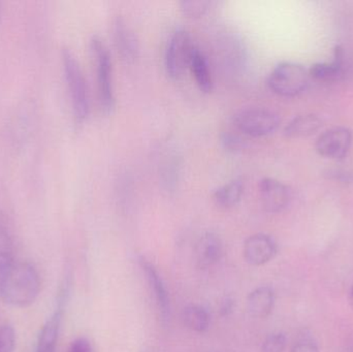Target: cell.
<instances>
[{
    "mask_svg": "<svg viewBox=\"0 0 353 352\" xmlns=\"http://www.w3.org/2000/svg\"><path fill=\"white\" fill-rule=\"evenodd\" d=\"M41 293V279L35 267L28 262H14L0 269V296L8 305L27 308Z\"/></svg>",
    "mask_w": 353,
    "mask_h": 352,
    "instance_id": "1",
    "label": "cell"
},
{
    "mask_svg": "<svg viewBox=\"0 0 353 352\" xmlns=\"http://www.w3.org/2000/svg\"><path fill=\"white\" fill-rule=\"evenodd\" d=\"M62 62L64 74L72 99L74 119L78 124L83 123L88 117L89 99L86 81L76 56L68 49L62 50Z\"/></svg>",
    "mask_w": 353,
    "mask_h": 352,
    "instance_id": "2",
    "label": "cell"
},
{
    "mask_svg": "<svg viewBox=\"0 0 353 352\" xmlns=\"http://www.w3.org/2000/svg\"><path fill=\"white\" fill-rule=\"evenodd\" d=\"M90 48L97 64L99 103L105 113H112L115 107V95L112 80L111 56L107 45L99 35L92 37Z\"/></svg>",
    "mask_w": 353,
    "mask_h": 352,
    "instance_id": "3",
    "label": "cell"
},
{
    "mask_svg": "<svg viewBox=\"0 0 353 352\" xmlns=\"http://www.w3.org/2000/svg\"><path fill=\"white\" fill-rule=\"evenodd\" d=\"M309 83V72L301 64L281 62L275 66L268 80L270 88L281 96L292 97L302 93Z\"/></svg>",
    "mask_w": 353,
    "mask_h": 352,
    "instance_id": "4",
    "label": "cell"
},
{
    "mask_svg": "<svg viewBox=\"0 0 353 352\" xmlns=\"http://www.w3.org/2000/svg\"><path fill=\"white\" fill-rule=\"evenodd\" d=\"M194 47L186 30L179 28L174 31L168 43L165 55V70L172 79L178 80L182 78L189 68Z\"/></svg>",
    "mask_w": 353,
    "mask_h": 352,
    "instance_id": "5",
    "label": "cell"
},
{
    "mask_svg": "<svg viewBox=\"0 0 353 352\" xmlns=\"http://www.w3.org/2000/svg\"><path fill=\"white\" fill-rule=\"evenodd\" d=\"M236 127L252 136H265L273 134L280 124L279 116L265 107H246L234 115Z\"/></svg>",
    "mask_w": 353,
    "mask_h": 352,
    "instance_id": "6",
    "label": "cell"
},
{
    "mask_svg": "<svg viewBox=\"0 0 353 352\" xmlns=\"http://www.w3.org/2000/svg\"><path fill=\"white\" fill-rule=\"evenodd\" d=\"M352 134L348 128L334 127L323 132L316 142V151L321 156L341 159L350 152Z\"/></svg>",
    "mask_w": 353,
    "mask_h": 352,
    "instance_id": "7",
    "label": "cell"
},
{
    "mask_svg": "<svg viewBox=\"0 0 353 352\" xmlns=\"http://www.w3.org/2000/svg\"><path fill=\"white\" fill-rule=\"evenodd\" d=\"M261 204L267 212L278 213L290 204L292 192L290 187L273 178H263L259 183Z\"/></svg>",
    "mask_w": 353,
    "mask_h": 352,
    "instance_id": "8",
    "label": "cell"
},
{
    "mask_svg": "<svg viewBox=\"0 0 353 352\" xmlns=\"http://www.w3.org/2000/svg\"><path fill=\"white\" fill-rule=\"evenodd\" d=\"M276 252H277V246L275 241L265 234L250 236L245 241L244 249H243L245 260L254 267L263 266L273 260Z\"/></svg>",
    "mask_w": 353,
    "mask_h": 352,
    "instance_id": "9",
    "label": "cell"
},
{
    "mask_svg": "<svg viewBox=\"0 0 353 352\" xmlns=\"http://www.w3.org/2000/svg\"><path fill=\"white\" fill-rule=\"evenodd\" d=\"M66 291L61 293L57 309L51 318L46 322L39 332L34 352H56L60 328H61L62 316H63L64 302Z\"/></svg>",
    "mask_w": 353,
    "mask_h": 352,
    "instance_id": "10",
    "label": "cell"
},
{
    "mask_svg": "<svg viewBox=\"0 0 353 352\" xmlns=\"http://www.w3.org/2000/svg\"><path fill=\"white\" fill-rule=\"evenodd\" d=\"M223 254V245L217 234L208 231L203 234L195 246V262L199 269L215 266Z\"/></svg>",
    "mask_w": 353,
    "mask_h": 352,
    "instance_id": "11",
    "label": "cell"
},
{
    "mask_svg": "<svg viewBox=\"0 0 353 352\" xmlns=\"http://www.w3.org/2000/svg\"><path fill=\"white\" fill-rule=\"evenodd\" d=\"M141 266L146 275L147 281L151 291L157 300V306L163 320H169L171 316V302H170V296L168 293L167 287L161 275L157 272V269L151 265L150 262L145 260H141Z\"/></svg>",
    "mask_w": 353,
    "mask_h": 352,
    "instance_id": "12",
    "label": "cell"
},
{
    "mask_svg": "<svg viewBox=\"0 0 353 352\" xmlns=\"http://www.w3.org/2000/svg\"><path fill=\"white\" fill-rule=\"evenodd\" d=\"M113 35L116 48L122 59L128 62L134 61L138 53V43L132 29L119 17L114 21Z\"/></svg>",
    "mask_w": 353,
    "mask_h": 352,
    "instance_id": "13",
    "label": "cell"
},
{
    "mask_svg": "<svg viewBox=\"0 0 353 352\" xmlns=\"http://www.w3.org/2000/svg\"><path fill=\"white\" fill-rule=\"evenodd\" d=\"M275 305V293L270 287H261L249 293L247 309L254 318H265L271 314Z\"/></svg>",
    "mask_w": 353,
    "mask_h": 352,
    "instance_id": "14",
    "label": "cell"
},
{
    "mask_svg": "<svg viewBox=\"0 0 353 352\" xmlns=\"http://www.w3.org/2000/svg\"><path fill=\"white\" fill-rule=\"evenodd\" d=\"M189 68L192 72L195 82L199 85V89L203 92H210L213 88L211 72H210L207 58L197 47H194L193 49Z\"/></svg>",
    "mask_w": 353,
    "mask_h": 352,
    "instance_id": "15",
    "label": "cell"
},
{
    "mask_svg": "<svg viewBox=\"0 0 353 352\" xmlns=\"http://www.w3.org/2000/svg\"><path fill=\"white\" fill-rule=\"evenodd\" d=\"M321 127V120L312 114L296 116L286 125L284 134L288 138H304L314 134Z\"/></svg>",
    "mask_w": 353,
    "mask_h": 352,
    "instance_id": "16",
    "label": "cell"
},
{
    "mask_svg": "<svg viewBox=\"0 0 353 352\" xmlns=\"http://www.w3.org/2000/svg\"><path fill=\"white\" fill-rule=\"evenodd\" d=\"M244 185L241 180H232L214 192V200L217 206L224 209L232 208L241 200Z\"/></svg>",
    "mask_w": 353,
    "mask_h": 352,
    "instance_id": "17",
    "label": "cell"
},
{
    "mask_svg": "<svg viewBox=\"0 0 353 352\" xmlns=\"http://www.w3.org/2000/svg\"><path fill=\"white\" fill-rule=\"evenodd\" d=\"M344 53L341 47L336 48L335 58L331 63H316L311 66L309 74L316 80H333L343 70Z\"/></svg>",
    "mask_w": 353,
    "mask_h": 352,
    "instance_id": "18",
    "label": "cell"
},
{
    "mask_svg": "<svg viewBox=\"0 0 353 352\" xmlns=\"http://www.w3.org/2000/svg\"><path fill=\"white\" fill-rule=\"evenodd\" d=\"M183 322L189 330L203 334L209 330L211 320L205 308L192 304L187 306L183 311Z\"/></svg>",
    "mask_w": 353,
    "mask_h": 352,
    "instance_id": "19",
    "label": "cell"
},
{
    "mask_svg": "<svg viewBox=\"0 0 353 352\" xmlns=\"http://www.w3.org/2000/svg\"><path fill=\"white\" fill-rule=\"evenodd\" d=\"M211 6L212 1L209 0H183L180 2V10L186 16L199 18L205 14Z\"/></svg>",
    "mask_w": 353,
    "mask_h": 352,
    "instance_id": "20",
    "label": "cell"
},
{
    "mask_svg": "<svg viewBox=\"0 0 353 352\" xmlns=\"http://www.w3.org/2000/svg\"><path fill=\"white\" fill-rule=\"evenodd\" d=\"M16 347V333L10 324L0 327V352H14Z\"/></svg>",
    "mask_w": 353,
    "mask_h": 352,
    "instance_id": "21",
    "label": "cell"
},
{
    "mask_svg": "<svg viewBox=\"0 0 353 352\" xmlns=\"http://www.w3.org/2000/svg\"><path fill=\"white\" fill-rule=\"evenodd\" d=\"M286 347V337L282 333H275L267 337L261 352H283Z\"/></svg>",
    "mask_w": 353,
    "mask_h": 352,
    "instance_id": "22",
    "label": "cell"
},
{
    "mask_svg": "<svg viewBox=\"0 0 353 352\" xmlns=\"http://www.w3.org/2000/svg\"><path fill=\"white\" fill-rule=\"evenodd\" d=\"M221 141L222 144L228 150L236 151L242 146V141L236 134H224Z\"/></svg>",
    "mask_w": 353,
    "mask_h": 352,
    "instance_id": "23",
    "label": "cell"
},
{
    "mask_svg": "<svg viewBox=\"0 0 353 352\" xmlns=\"http://www.w3.org/2000/svg\"><path fill=\"white\" fill-rule=\"evenodd\" d=\"M68 352H93L90 342L86 338H78L72 341Z\"/></svg>",
    "mask_w": 353,
    "mask_h": 352,
    "instance_id": "24",
    "label": "cell"
},
{
    "mask_svg": "<svg viewBox=\"0 0 353 352\" xmlns=\"http://www.w3.org/2000/svg\"><path fill=\"white\" fill-rule=\"evenodd\" d=\"M292 352H319V347L311 340H301L292 347Z\"/></svg>",
    "mask_w": 353,
    "mask_h": 352,
    "instance_id": "25",
    "label": "cell"
},
{
    "mask_svg": "<svg viewBox=\"0 0 353 352\" xmlns=\"http://www.w3.org/2000/svg\"><path fill=\"white\" fill-rule=\"evenodd\" d=\"M350 297H352V299H353V284L352 287V291H350Z\"/></svg>",
    "mask_w": 353,
    "mask_h": 352,
    "instance_id": "26",
    "label": "cell"
},
{
    "mask_svg": "<svg viewBox=\"0 0 353 352\" xmlns=\"http://www.w3.org/2000/svg\"><path fill=\"white\" fill-rule=\"evenodd\" d=\"M346 352H353V347H352V349H348V351Z\"/></svg>",
    "mask_w": 353,
    "mask_h": 352,
    "instance_id": "27",
    "label": "cell"
}]
</instances>
